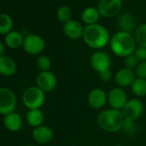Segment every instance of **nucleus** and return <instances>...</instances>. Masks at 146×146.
Returning a JSON list of instances; mask_svg holds the SVG:
<instances>
[{
    "mask_svg": "<svg viewBox=\"0 0 146 146\" xmlns=\"http://www.w3.org/2000/svg\"><path fill=\"white\" fill-rule=\"evenodd\" d=\"M83 39L88 46L96 50L105 47L110 42L108 30L98 23L87 25L84 28Z\"/></svg>",
    "mask_w": 146,
    "mask_h": 146,
    "instance_id": "f257e3e1",
    "label": "nucleus"
},
{
    "mask_svg": "<svg viewBox=\"0 0 146 146\" xmlns=\"http://www.w3.org/2000/svg\"><path fill=\"white\" fill-rule=\"evenodd\" d=\"M110 47L112 52L119 58H125L133 54L137 49V42L131 33L119 31L110 39Z\"/></svg>",
    "mask_w": 146,
    "mask_h": 146,
    "instance_id": "f03ea898",
    "label": "nucleus"
},
{
    "mask_svg": "<svg viewBox=\"0 0 146 146\" xmlns=\"http://www.w3.org/2000/svg\"><path fill=\"white\" fill-rule=\"evenodd\" d=\"M124 116L120 110L107 109L101 112L97 117V124L107 132L114 133L122 129Z\"/></svg>",
    "mask_w": 146,
    "mask_h": 146,
    "instance_id": "7ed1b4c3",
    "label": "nucleus"
},
{
    "mask_svg": "<svg viewBox=\"0 0 146 146\" xmlns=\"http://www.w3.org/2000/svg\"><path fill=\"white\" fill-rule=\"evenodd\" d=\"M22 101L29 110L40 109L46 101V93L37 86H31L24 90Z\"/></svg>",
    "mask_w": 146,
    "mask_h": 146,
    "instance_id": "20e7f679",
    "label": "nucleus"
},
{
    "mask_svg": "<svg viewBox=\"0 0 146 146\" xmlns=\"http://www.w3.org/2000/svg\"><path fill=\"white\" fill-rule=\"evenodd\" d=\"M17 98L15 92L5 87L0 88V115H7L15 112Z\"/></svg>",
    "mask_w": 146,
    "mask_h": 146,
    "instance_id": "39448f33",
    "label": "nucleus"
},
{
    "mask_svg": "<svg viewBox=\"0 0 146 146\" xmlns=\"http://www.w3.org/2000/svg\"><path fill=\"white\" fill-rule=\"evenodd\" d=\"M23 48L29 54L39 55L45 50L46 42L41 36L35 34H29L24 37Z\"/></svg>",
    "mask_w": 146,
    "mask_h": 146,
    "instance_id": "423d86ee",
    "label": "nucleus"
},
{
    "mask_svg": "<svg viewBox=\"0 0 146 146\" xmlns=\"http://www.w3.org/2000/svg\"><path fill=\"white\" fill-rule=\"evenodd\" d=\"M90 65L92 69L99 74L101 72L110 70L112 60L108 53L104 51L97 50L90 58Z\"/></svg>",
    "mask_w": 146,
    "mask_h": 146,
    "instance_id": "0eeeda50",
    "label": "nucleus"
},
{
    "mask_svg": "<svg viewBox=\"0 0 146 146\" xmlns=\"http://www.w3.org/2000/svg\"><path fill=\"white\" fill-rule=\"evenodd\" d=\"M121 112L125 119L136 121L142 116L143 113V104L138 98L128 100Z\"/></svg>",
    "mask_w": 146,
    "mask_h": 146,
    "instance_id": "6e6552de",
    "label": "nucleus"
},
{
    "mask_svg": "<svg viewBox=\"0 0 146 146\" xmlns=\"http://www.w3.org/2000/svg\"><path fill=\"white\" fill-rule=\"evenodd\" d=\"M36 86L45 93L52 92L55 90L58 79L54 73L51 70L40 72L36 78Z\"/></svg>",
    "mask_w": 146,
    "mask_h": 146,
    "instance_id": "1a4fd4ad",
    "label": "nucleus"
},
{
    "mask_svg": "<svg viewBox=\"0 0 146 146\" xmlns=\"http://www.w3.org/2000/svg\"><path fill=\"white\" fill-rule=\"evenodd\" d=\"M127 102V94L120 87H114L108 93V103L113 109L121 111Z\"/></svg>",
    "mask_w": 146,
    "mask_h": 146,
    "instance_id": "9d476101",
    "label": "nucleus"
},
{
    "mask_svg": "<svg viewBox=\"0 0 146 146\" xmlns=\"http://www.w3.org/2000/svg\"><path fill=\"white\" fill-rule=\"evenodd\" d=\"M121 8V0H100L97 6L100 15L106 18L117 16L120 12Z\"/></svg>",
    "mask_w": 146,
    "mask_h": 146,
    "instance_id": "9b49d317",
    "label": "nucleus"
},
{
    "mask_svg": "<svg viewBox=\"0 0 146 146\" xmlns=\"http://www.w3.org/2000/svg\"><path fill=\"white\" fill-rule=\"evenodd\" d=\"M88 103L93 109H102L108 103V94L101 88H95L88 95Z\"/></svg>",
    "mask_w": 146,
    "mask_h": 146,
    "instance_id": "f8f14e48",
    "label": "nucleus"
},
{
    "mask_svg": "<svg viewBox=\"0 0 146 146\" xmlns=\"http://www.w3.org/2000/svg\"><path fill=\"white\" fill-rule=\"evenodd\" d=\"M114 81L118 87L120 88H126L131 87L135 79L137 78L134 70H129L127 68H121L119 69L114 75Z\"/></svg>",
    "mask_w": 146,
    "mask_h": 146,
    "instance_id": "ddd939ff",
    "label": "nucleus"
},
{
    "mask_svg": "<svg viewBox=\"0 0 146 146\" xmlns=\"http://www.w3.org/2000/svg\"><path fill=\"white\" fill-rule=\"evenodd\" d=\"M63 30L64 35L68 38L71 40H78L80 38H83L84 28L79 22L71 19L64 23Z\"/></svg>",
    "mask_w": 146,
    "mask_h": 146,
    "instance_id": "4468645a",
    "label": "nucleus"
},
{
    "mask_svg": "<svg viewBox=\"0 0 146 146\" xmlns=\"http://www.w3.org/2000/svg\"><path fill=\"white\" fill-rule=\"evenodd\" d=\"M32 137L34 140L40 144H46L50 143L54 137L53 131L47 125H42L36 128H34L32 131Z\"/></svg>",
    "mask_w": 146,
    "mask_h": 146,
    "instance_id": "2eb2a0df",
    "label": "nucleus"
},
{
    "mask_svg": "<svg viewBox=\"0 0 146 146\" xmlns=\"http://www.w3.org/2000/svg\"><path fill=\"white\" fill-rule=\"evenodd\" d=\"M17 71V64L14 58L4 55L0 57V75L3 77H12Z\"/></svg>",
    "mask_w": 146,
    "mask_h": 146,
    "instance_id": "dca6fc26",
    "label": "nucleus"
},
{
    "mask_svg": "<svg viewBox=\"0 0 146 146\" xmlns=\"http://www.w3.org/2000/svg\"><path fill=\"white\" fill-rule=\"evenodd\" d=\"M4 125L8 131L11 132H17L23 128V119L21 114L17 112H13L5 116Z\"/></svg>",
    "mask_w": 146,
    "mask_h": 146,
    "instance_id": "f3484780",
    "label": "nucleus"
},
{
    "mask_svg": "<svg viewBox=\"0 0 146 146\" xmlns=\"http://www.w3.org/2000/svg\"><path fill=\"white\" fill-rule=\"evenodd\" d=\"M117 24L118 27L119 28L120 31L123 32H127V33H131L134 30H136V19L133 17V15H131V13L128 12H125L123 14H121L117 21Z\"/></svg>",
    "mask_w": 146,
    "mask_h": 146,
    "instance_id": "a211bd4d",
    "label": "nucleus"
},
{
    "mask_svg": "<svg viewBox=\"0 0 146 146\" xmlns=\"http://www.w3.org/2000/svg\"><path fill=\"white\" fill-rule=\"evenodd\" d=\"M23 35L17 30H12L5 37V44L11 49H18L23 46Z\"/></svg>",
    "mask_w": 146,
    "mask_h": 146,
    "instance_id": "6ab92c4d",
    "label": "nucleus"
},
{
    "mask_svg": "<svg viewBox=\"0 0 146 146\" xmlns=\"http://www.w3.org/2000/svg\"><path fill=\"white\" fill-rule=\"evenodd\" d=\"M26 120L30 126L36 128L43 125L45 116L40 109H31L27 113Z\"/></svg>",
    "mask_w": 146,
    "mask_h": 146,
    "instance_id": "aec40b11",
    "label": "nucleus"
},
{
    "mask_svg": "<svg viewBox=\"0 0 146 146\" xmlns=\"http://www.w3.org/2000/svg\"><path fill=\"white\" fill-rule=\"evenodd\" d=\"M100 12L96 7H88L82 12V20L87 25H92L97 23L100 18Z\"/></svg>",
    "mask_w": 146,
    "mask_h": 146,
    "instance_id": "412c9836",
    "label": "nucleus"
},
{
    "mask_svg": "<svg viewBox=\"0 0 146 146\" xmlns=\"http://www.w3.org/2000/svg\"><path fill=\"white\" fill-rule=\"evenodd\" d=\"M132 94L138 97L146 96V79L137 78L131 86Z\"/></svg>",
    "mask_w": 146,
    "mask_h": 146,
    "instance_id": "4be33fe9",
    "label": "nucleus"
},
{
    "mask_svg": "<svg viewBox=\"0 0 146 146\" xmlns=\"http://www.w3.org/2000/svg\"><path fill=\"white\" fill-rule=\"evenodd\" d=\"M13 19L8 14H0V35H6L12 31Z\"/></svg>",
    "mask_w": 146,
    "mask_h": 146,
    "instance_id": "5701e85b",
    "label": "nucleus"
},
{
    "mask_svg": "<svg viewBox=\"0 0 146 146\" xmlns=\"http://www.w3.org/2000/svg\"><path fill=\"white\" fill-rule=\"evenodd\" d=\"M134 38L138 46L146 47V23L140 24L137 27Z\"/></svg>",
    "mask_w": 146,
    "mask_h": 146,
    "instance_id": "b1692460",
    "label": "nucleus"
},
{
    "mask_svg": "<svg viewBox=\"0 0 146 146\" xmlns=\"http://www.w3.org/2000/svg\"><path fill=\"white\" fill-rule=\"evenodd\" d=\"M56 16L59 22L65 23L68 21L71 20V16H72L71 9L67 5H62L58 9L56 12Z\"/></svg>",
    "mask_w": 146,
    "mask_h": 146,
    "instance_id": "393cba45",
    "label": "nucleus"
},
{
    "mask_svg": "<svg viewBox=\"0 0 146 146\" xmlns=\"http://www.w3.org/2000/svg\"><path fill=\"white\" fill-rule=\"evenodd\" d=\"M36 67L37 69L42 72V71H47L50 70L51 66H52V61L51 59L46 56V55H40L36 59Z\"/></svg>",
    "mask_w": 146,
    "mask_h": 146,
    "instance_id": "a878e982",
    "label": "nucleus"
},
{
    "mask_svg": "<svg viewBox=\"0 0 146 146\" xmlns=\"http://www.w3.org/2000/svg\"><path fill=\"white\" fill-rule=\"evenodd\" d=\"M139 63L140 62L138 61L137 58L136 57V55L134 53L124 58V67L127 68L129 70H134L137 68V66L138 65Z\"/></svg>",
    "mask_w": 146,
    "mask_h": 146,
    "instance_id": "bb28decb",
    "label": "nucleus"
},
{
    "mask_svg": "<svg viewBox=\"0 0 146 146\" xmlns=\"http://www.w3.org/2000/svg\"><path fill=\"white\" fill-rule=\"evenodd\" d=\"M137 78L146 79V62H140L134 70Z\"/></svg>",
    "mask_w": 146,
    "mask_h": 146,
    "instance_id": "cd10ccee",
    "label": "nucleus"
},
{
    "mask_svg": "<svg viewBox=\"0 0 146 146\" xmlns=\"http://www.w3.org/2000/svg\"><path fill=\"white\" fill-rule=\"evenodd\" d=\"M139 62H146V47L138 46L134 52Z\"/></svg>",
    "mask_w": 146,
    "mask_h": 146,
    "instance_id": "c85d7f7f",
    "label": "nucleus"
},
{
    "mask_svg": "<svg viewBox=\"0 0 146 146\" xmlns=\"http://www.w3.org/2000/svg\"><path fill=\"white\" fill-rule=\"evenodd\" d=\"M135 121H131L129 119H125L124 122H123V125H122V129L124 131H125L126 132H129L130 134H131V131H135Z\"/></svg>",
    "mask_w": 146,
    "mask_h": 146,
    "instance_id": "c756f323",
    "label": "nucleus"
},
{
    "mask_svg": "<svg viewBox=\"0 0 146 146\" xmlns=\"http://www.w3.org/2000/svg\"><path fill=\"white\" fill-rule=\"evenodd\" d=\"M99 78L102 82H104V83H107V82H109L112 78H113V74L110 70H105L103 72H101L99 73Z\"/></svg>",
    "mask_w": 146,
    "mask_h": 146,
    "instance_id": "7c9ffc66",
    "label": "nucleus"
},
{
    "mask_svg": "<svg viewBox=\"0 0 146 146\" xmlns=\"http://www.w3.org/2000/svg\"><path fill=\"white\" fill-rule=\"evenodd\" d=\"M5 44L2 41H0V57H2L5 55Z\"/></svg>",
    "mask_w": 146,
    "mask_h": 146,
    "instance_id": "2f4dec72",
    "label": "nucleus"
},
{
    "mask_svg": "<svg viewBox=\"0 0 146 146\" xmlns=\"http://www.w3.org/2000/svg\"><path fill=\"white\" fill-rule=\"evenodd\" d=\"M113 146H124V145H122V144H115Z\"/></svg>",
    "mask_w": 146,
    "mask_h": 146,
    "instance_id": "473e14b6",
    "label": "nucleus"
},
{
    "mask_svg": "<svg viewBox=\"0 0 146 146\" xmlns=\"http://www.w3.org/2000/svg\"><path fill=\"white\" fill-rule=\"evenodd\" d=\"M25 146H35V145H31V144H29V145H25Z\"/></svg>",
    "mask_w": 146,
    "mask_h": 146,
    "instance_id": "72a5a7b5",
    "label": "nucleus"
},
{
    "mask_svg": "<svg viewBox=\"0 0 146 146\" xmlns=\"http://www.w3.org/2000/svg\"><path fill=\"white\" fill-rule=\"evenodd\" d=\"M121 1L123 2V1H128V0H121Z\"/></svg>",
    "mask_w": 146,
    "mask_h": 146,
    "instance_id": "f704fd0d",
    "label": "nucleus"
}]
</instances>
